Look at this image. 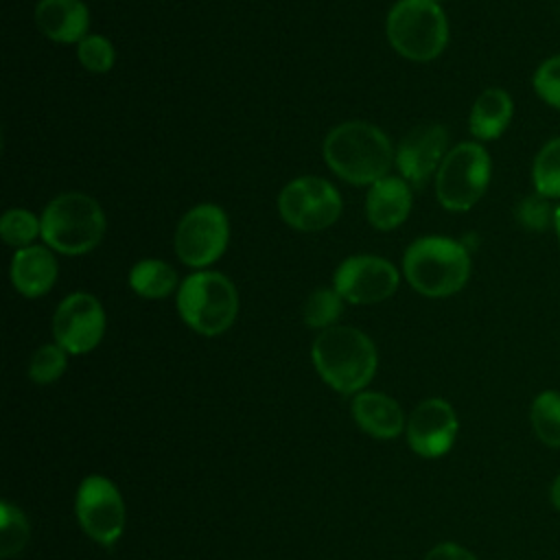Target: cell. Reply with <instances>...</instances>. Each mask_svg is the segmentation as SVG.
Wrapping results in <instances>:
<instances>
[{
    "mask_svg": "<svg viewBox=\"0 0 560 560\" xmlns=\"http://www.w3.org/2000/svg\"><path fill=\"white\" fill-rule=\"evenodd\" d=\"M322 153L328 168L343 182L372 186L387 177L396 151L378 127L363 120H350L328 131Z\"/></svg>",
    "mask_w": 560,
    "mask_h": 560,
    "instance_id": "cell-1",
    "label": "cell"
},
{
    "mask_svg": "<svg viewBox=\"0 0 560 560\" xmlns=\"http://www.w3.org/2000/svg\"><path fill=\"white\" fill-rule=\"evenodd\" d=\"M177 311L188 328L214 337L225 332L238 313V293L219 271H195L177 289Z\"/></svg>",
    "mask_w": 560,
    "mask_h": 560,
    "instance_id": "cell-6",
    "label": "cell"
},
{
    "mask_svg": "<svg viewBox=\"0 0 560 560\" xmlns=\"http://www.w3.org/2000/svg\"><path fill=\"white\" fill-rule=\"evenodd\" d=\"M549 499H551V505L560 512V472H558V477H556V479H553V483H551Z\"/></svg>",
    "mask_w": 560,
    "mask_h": 560,
    "instance_id": "cell-31",
    "label": "cell"
},
{
    "mask_svg": "<svg viewBox=\"0 0 560 560\" xmlns=\"http://www.w3.org/2000/svg\"><path fill=\"white\" fill-rule=\"evenodd\" d=\"M129 287L140 298L160 300L171 295L177 289V273L168 262L158 258H147L131 267Z\"/></svg>",
    "mask_w": 560,
    "mask_h": 560,
    "instance_id": "cell-20",
    "label": "cell"
},
{
    "mask_svg": "<svg viewBox=\"0 0 560 560\" xmlns=\"http://www.w3.org/2000/svg\"><path fill=\"white\" fill-rule=\"evenodd\" d=\"M9 273L18 293L26 298H39L48 293L57 280V260L50 247L28 245L15 249Z\"/></svg>",
    "mask_w": 560,
    "mask_h": 560,
    "instance_id": "cell-17",
    "label": "cell"
},
{
    "mask_svg": "<svg viewBox=\"0 0 560 560\" xmlns=\"http://www.w3.org/2000/svg\"><path fill=\"white\" fill-rule=\"evenodd\" d=\"M532 179L538 195L547 199H560V136L545 142L536 153Z\"/></svg>",
    "mask_w": 560,
    "mask_h": 560,
    "instance_id": "cell-22",
    "label": "cell"
},
{
    "mask_svg": "<svg viewBox=\"0 0 560 560\" xmlns=\"http://www.w3.org/2000/svg\"><path fill=\"white\" fill-rule=\"evenodd\" d=\"M433 2H442V0H433Z\"/></svg>",
    "mask_w": 560,
    "mask_h": 560,
    "instance_id": "cell-33",
    "label": "cell"
},
{
    "mask_svg": "<svg viewBox=\"0 0 560 560\" xmlns=\"http://www.w3.org/2000/svg\"><path fill=\"white\" fill-rule=\"evenodd\" d=\"M411 210V188L402 177H383L370 186L365 197V217L376 230L398 228Z\"/></svg>",
    "mask_w": 560,
    "mask_h": 560,
    "instance_id": "cell-16",
    "label": "cell"
},
{
    "mask_svg": "<svg viewBox=\"0 0 560 560\" xmlns=\"http://www.w3.org/2000/svg\"><path fill=\"white\" fill-rule=\"evenodd\" d=\"M0 236L7 245L22 249L33 245L37 236H42V219L31 210L11 208L0 219Z\"/></svg>",
    "mask_w": 560,
    "mask_h": 560,
    "instance_id": "cell-23",
    "label": "cell"
},
{
    "mask_svg": "<svg viewBox=\"0 0 560 560\" xmlns=\"http://www.w3.org/2000/svg\"><path fill=\"white\" fill-rule=\"evenodd\" d=\"M2 518H0V556L2 558H13L18 556L28 538H31V527L28 521L24 516V512L11 503V501H2Z\"/></svg>",
    "mask_w": 560,
    "mask_h": 560,
    "instance_id": "cell-24",
    "label": "cell"
},
{
    "mask_svg": "<svg viewBox=\"0 0 560 560\" xmlns=\"http://www.w3.org/2000/svg\"><path fill=\"white\" fill-rule=\"evenodd\" d=\"M553 228H556V234H558V241H560V203L556 206V214H553Z\"/></svg>",
    "mask_w": 560,
    "mask_h": 560,
    "instance_id": "cell-32",
    "label": "cell"
},
{
    "mask_svg": "<svg viewBox=\"0 0 560 560\" xmlns=\"http://www.w3.org/2000/svg\"><path fill=\"white\" fill-rule=\"evenodd\" d=\"M77 57L83 68H88L90 72H98V74L112 70V66L116 61L114 46L103 35H85L77 44Z\"/></svg>",
    "mask_w": 560,
    "mask_h": 560,
    "instance_id": "cell-27",
    "label": "cell"
},
{
    "mask_svg": "<svg viewBox=\"0 0 560 560\" xmlns=\"http://www.w3.org/2000/svg\"><path fill=\"white\" fill-rule=\"evenodd\" d=\"M74 510L81 529L103 547H112L125 529V501L107 477H85L79 483Z\"/></svg>",
    "mask_w": 560,
    "mask_h": 560,
    "instance_id": "cell-10",
    "label": "cell"
},
{
    "mask_svg": "<svg viewBox=\"0 0 560 560\" xmlns=\"http://www.w3.org/2000/svg\"><path fill=\"white\" fill-rule=\"evenodd\" d=\"M424 560H477V556L457 542H440L424 556Z\"/></svg>",
    "mask_w": 560,
    "mask_h": 560,
    "instance_id": "cell-30",
    "label": "cell"
},
{
    "mask_svg": "<svg viewBox=\"0 0 560 560\" xmlns=\"http://www.w3.org/2000/svg\"><path fill=\"white\" fill-rule=\"evenodd\" d=\"M230 241V223L223 208L199 203L177 223L173 245L177 258L195 269H203L221 258Z\"/></svg>",
    "mask_w": 560,
    "mask_h": 560,
    "instance_id": "cell-9",
    "label": "cell"
},
{
    "mask_svg": "<svg viewBox=\"0 0 560 560\" xmlns=\"http://www.w3.org/2000/svg\"><path fill=\"white\" fill-rule=\"evenodd\" d=\"M105 335V311L101 302L83 291L63 298L52 315V337L68 354L94 350Z\"/></svg>",
    "mask_w": 560,
    "mask_h": 560,
    "instance_id": "cell-11",
    "label": "cell"
},
{
    "mask_svg": "<svg viewBox=\"0 0 560 560\" xmlns=\"http://www.w3.org/2000/svg\"><path fill=\"white\" fill-rule=\"evenodd\" d=\"M402 273L413 291L427 298H446L468 282L470 256L459 241L422 236L407 247Z\"/></svg>",
    "mask_w": 560,
    "mask_h": 560,
    "instance_id": "cell-3",
    "label": "cell"
},
{
    "mask_svg": "<svg viewBox=\"0 0 560 560\" xmlns=\"http://www.w3.org/2000/svg\"><path fill=\"white\" fill-rule=\"evenodd\" d=\"M457 416L455 409L444 398L422 400L407 418V442L411 451L420 457L435 459L451 451L457 438Z\"/></svg>",
    "mask_w": 560,
    "mask_h": 560,
    "instance_id": "cell-13",
    "label": "cell"
},
{
    "mask_svg": "<svg viewBox=\"0 0 560 560\" xmlns=\"http://www.w3.org/2000/svg\"><path fill=\"white\" fill-rule=\"evenodd\" d=\"M352 416L365 433L378 440L398 438L407 427L400 405L381 392H359L352 400Z\"/></svg>",
    "mask_w": 560,
    "mask_h": 560,
    "instance_id": "cell-18",
    "label": "cell"
},
{
    "mask_svg": "<svg viewBox=\"0 0 560 560\" xmlns=\"http://www.w3.org/2000/svg\"><path fill=\"white\" fill-rule=\"evenodd\" d=\"M529 422L536 438L549 446L560 448V392H540L529 407Z\"/></svg>",
    "mask_w": 560,
    "mask_h": 560,
    "instance_id": "cell-21",
    "label": "cell"
},
{
    "mask_svg": "<svg viewBox=\"0 0 560 560\" xmlns=\"http://www.w3.org/2000/svg\"><path fill=\"white\" fill-rule=\"evenodd\" d=\"M68 352L59 343H44L35 350L28 363V378L37 385H48L66 372Z\"/></svg>",
    "mask_w": 560,
    "mask_h": 560,
    "instance_id": "cell-26",
    "label": "cell"
},
{
    "mask_svg": "<svg viewBox=\"0 0 560 560\" xmlns=\"http://www.w3.org/2000/svg\"><path fill=\"white\" fill-rule=\"evenodd\" d=\"M448 144L446 127L442 125H420L413 127L396 147L394 162L405 182L413 186H424L427 179L438 173Z\"/></svg>",
    "mask_w": 560,
    "mask_h": 560,
    "instance_id": "cell-14",
    "label": "cell"
},
{
    "mask_svg": "<svg viewBox=\"0 0 560 560\" xmlns=\"http://www.w3.org/2000/svg\"><path fill=\"white\" fill-rule=\"evenodd\" d=\"M534 90L547 105L560 109V55L545 59L536 68Z\"/></svg>",
    "mask_w": 560,
    "mask_h": 560,
    "instance_id": "cell-29",
    "label": "cell"
},
{
    "mask_svg": "<svg viewBox=\"0 0 560 560\" xmlns=\"http://www.w3.org/2000/svg\"><path fill=\"white\" fill-rule=\"evenodd\" d=\"M514 214L523 228H527L532 232H542L545 228H549V223H553L556 210H551L547 197L534 192L518 201Z\"/></svg>",
    "mask_w": 560,
    "mask_h": 560,
    "instance_id": "cell-28",
    "label": "cell"
},
{
    "mask_svg": "<svg viewBox=\"0 0 560 560\" xmlns=\"http://www.w3.org/2000/svg\"><path fill=\"white\" fill-rule=\"evenodd\" d=\"M488 182V151L479 142H459L444 155L435 173V195L446 210L466 212L483 197Z\"/></svg>",
    "mask_w": 560,
    "mask_h": 560,
    "instance_id": "cell-7",
    "label": "cell"
},
{
    "mask_svg": "<svg viewBox=\"0 0 560 560\" xmlns=\"http://www.w3.org/2000/svg\"><path fill=\"white\" fill-rule=\"evenodd\" d=\"M278 212L293 230L319 232L339 219L341 197L328 179L302 175L280 190Z\"/></svg>",
    "mask_w": 560,
    "mask_h": 560,
    "instance_id": "cell-8",
    "label": "cell"
},
{
    "mask_svg": "<svg viewBox=\"0 0 560 560\" xmlns=\"http://www.w3.org/2000/svg\"><path fill=\"white\" fill-rule=\"evenodd\" d=\"M335 289L350 304H376L394 295L400 276L396 267L372 254L346 258L335 271Z\"/></svg>",
    "mask_w": 560,
    "mask_h": 560,
    "instance_id": "cell-12",
    "label": "cell"
},
{
    "mask_svg": "<svg viewBox=\"0 0 560 560\" xmlns=\"http://www.w3.org/2000/svg\"><path fill=\"white\" fill-rule=\"evenodd\" d=\"M311 359L324 383L339 394L361 392L376 372L372 339L352 326L322 330L311 346Z\"/></svg>",
    "mask_w": 560,
    "mask_h": 560,
    "instance_id": "cell-2",
    "label": "cell"
},
{
    "mask_svg": "<svg viewBox=\"0 0 560 560\" xmlns=\"http://www.w3.org/2000/svg\"><path fill=\"white\" fill-rule=\"evenodd\" d=\"M512 112L514 103L510 94L501 88H488L475 98L470 107L468 129L477 140H494L508 129Z\"/></svg>",
    "mask_w": 560,
    "mask_h": 560,
    "instance_id": "cell-19",
    "label": "cell"
},
{
    "mask_svg": "<svg viewBox=\"0 0 560 560\" xmlns=\"http://www.w3.org/2000/svg\"><path fill=\"white\" fill-rule=\"evenodd\" d=\"M35 24L52 42L79 44L88 35L90 11L83 0H39Z\"/></svg>",
    "mask_w": 560,
    "mask_h": 560,
    "instance_id": "cell-15",
    "label": "cell"
},
{
    "mask_svg": "<svg viewBox=\"0 0 560 560\" xmlns=\"http://www.w3.org/2000/svg\"><path fill=\"white\" fill-rule=\"evenodd\" d=\"M392 48L409 61H431L446 48L448 22L433 0H398L385 20Z\"/></svg>",
    "mask_w": 560,
    "mask_h": 560,
    "instance_id": "cell-5",
    "label": "cell"
},
{
    "mask_svg": "<svg viewBox=\"0 0 560 560\" xmlns=\"http://www.w3.org/2000/svg\"><path fill=\"white\" fill-rule=\"evenodd\" d=\"M39 219L46 247L66 256L92 252L103 241L107 225L98 201L83 192L57 195Z\"/></svg>",
    "mask_w": 560,
    "mask_h": 560,
    "instance_id": "cell-4",
    "label": "cell"
},
{
    "mask_svg": "<svg viewBox=\"0 0 560 560\" xmlns=\"http://www.w3.org/2000/svg\"><path fill=\"white\" fill-rule=\"evenodd\" d=\"M341 311H343V298L337 293V289L319 287L304 302V322L308 328L326 330L335 326Z\"/></svg>",
    "mask_w": 560,
    "mask_h": 560,
    "instance_id": "cell-25",
    "label": "cell"
}]
</instances>
